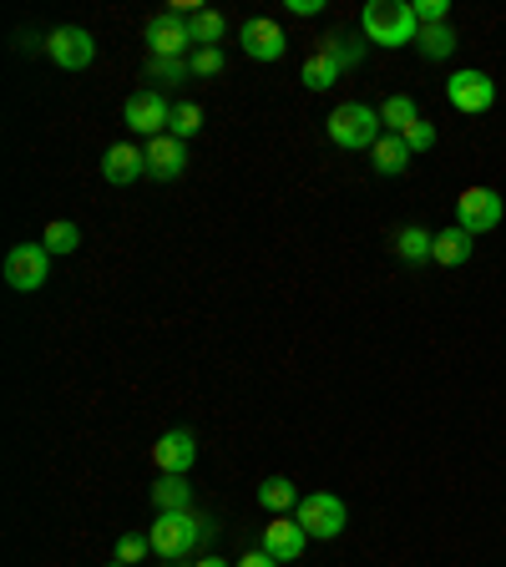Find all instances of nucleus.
Instances as JSON below:
<instances>
[{
  "mask_svg": "<svg viewBox=\"0 0 506 567\" xmlns=\"http://www.w3.org/2000/svg\"><path fill=\"white\" fill-rule=\"evenodd\" d=\"M415 31H421V21L410 11V0H370L360 11V36L370 46H415Z\"/></svg>",
  "mask_w": 506,
  "mask_h": 567,
  "instance_id": "obj_1",
  "label": "nucleus"
},
{
  "mask_svg": "<svg viewBox=\"0 0 506 567\" xmlns=\"http://www.w3.org/2000/svg\"><path fill=\"white\" fill-rule=\"evenodd\" d=\"M360 61H365V41H350V36H339V31H329V36L314 46V56L304 61L299 82L309 86V92H329V86L350 72V66H360Z\"/></svg>",
  "mask_w": 506,
  "mask_h": 567,
  "instance_id": "obj_2",
  "label": "nucleus"
},
{
  "mask_svg": "<svg viewBox=\"0 0 506 567\" xmlns=\"http://www.w3.org/2000/svg\"><path fill=\"white\" fill-rule=\"evenodd\" d=\"M152 553L157 557H168V563H182V557H193L198 543H208L213 537V522L193 517V512H157L152 522Z\"/></svg>",
  "mask_w": 506,
  "mask_h": 567,
  "instance_id": "obj_3",
  "label": "nucleus"
},
{
  "mask_svg": "<svg viewBox=\"0 0 506 567\" xmlns=\"http://www.w3.org/2000/svg\"><path fill=\"white\" fill-rule=\"evenodd\" d=\"M325 133L335 147L345 153H370L380 137H386V122H380V107H365V102H345V107L329 112Z\"/></svg>",
  "mask_w": 506,
  "mask_h": 567,
  "instance_id": "obj_4",
  "label": "nucleus"
},
{
  "mask_svg": "<svg viewBox=\"0 0 506 567\" xmlns=\"http://www.w3.org/2000/svg\"><path fill=\"white\" fill-rule=\"evenodd\" d=\"M122 122H127L137 137H147V143H152V137H162L172 127V102L162 97V92H152V86H143V92H133V97H127Z\"/></svg>",
  "mask_w": 506,
  "mask_h": 567,
  "instance_id": "obj_5",
  "label": "nucleus"
},
{
  "mask_svg": "<svg viewBox=\"0 0 506 567\" xmlns=\"http://www.w3.org/2000/svg\"><path fill=\"white\" fill-rule=\"evenodd\" d=\"M294 522H299L309 537H319V543H329V537H339L345 532V522H350V512H345V502L329 492H314L304 496L299 507H294Z\"/></svg>",
  "mask_w": 506,
  "mask_h": 567,
  "instance_id": "obj_6",
  "label": "nucleus"
},
{
  "mask_svg": "<svg viewBox=\"0 0 506 567\" xmlns=\"http://www.w3.org/2000/svg\"><path fill=\"white\" fill-rule=\"evenodd\" d=\"M502 193L496 188H466V193L456 198V229H466L471 239H482V233H492L496 223H502Z\"/></svg>",
  "mask_w": 506,
  "mask_h": 567,
  "instance_id": "obj_7",
  "label": "nucleus"
},
{
  "mask_svg": "<svg viewBox=\"0 0 506 567\" xmlns=\"http://www.w3.org/2000/svg\"><path fill=\"white\" fill-rule=\"evenodd\" d=\"M46 269H51L46 243H15L11 254H6V284L15 294H36L46 284Z\"/></svg>",
  "mask_w": 506,
  "mask_h": 567,
  "instance_id": "obj_8",
  "label": "nucleus"
},
{
  "mask_svg": "<svg viewBox=\"0 0 506 567\" xmlns=\"http://www.w3.org/2000/svg\"><path fill=\"white\" fill-rule=\"evenodd\" d=\"M46 56L56 61L61 72H86L92 56H97V41H92V31H82V25H56L46 36Z\"/></svg>",
  "mask_w": 506,
  "mask_h": 567,
  "instance_id": "obj_9",
  "label": "nucleus"
},
{
  "mask_svg": "<svg viewBox=\"0 0 506 567\" xmlns=\"http://www.w3.org/2000/svg\"><path fill=\"white\" fill-rule=\"evenodd\" d=\"M147 51L152 56H193V25L172 11H157L147 21Z\"/></svg>",
  "mask_w": 506,
  "mask_h": 567,
  "instance_id": "obj_10",
  "label": "nucleus"
},
{
  "mask_svg": "<svg viewBox=\"0 0 506 567\" xmlns=\"http://www.w3.org/2000/svg\"><path fill=\"white\" fill-rule=\"evenodd\" d=\"M239 46H243V56H253V61H278L289 51V36H284V25H274L268 15H249V21L239 25Z\"/></svg>",
  "mask_w": 506,
  "mask_h": 567,
  "instance_id": "obj_11",
  "label": "nucleus"
},
{
  "mask_svg": "<svg viewBox=\"0 0 506 567\" xmlns=\"http://www.w3.org/2000/svg\"><path fill=\"white\" fill-rule=\"evenodd\" d=\"M446 97L456 112H466V117H482V112H492L496 102V82L486 72H456L446 82Z\"/></svg>",
  "mask_w": 506,
  "mask_h": 567,
  "instance_id": "obj_12",
  "label": "nucleus"
},
{
  "mask_svg": "<svg viewBox=\"0 0 506 567\" xmlns=\"http://www.w3.org/2000/svg\"><path fill=\"white\" fill-rule=\"evenodd\" d=\"M193 461H198V435L193 431H168L152 447L157 476H188V471H193Z\"/></svg>",
  "mask_w": 506,
  "mask_h": 567,
  "instance_id": "obj_13",
  "label": "nucleus"
},
{
  "mask_svg": "<svg viewBox=\"0 0 506 567\" xmlns=\"http://www.w3.org/2000/svg\"><path fill=\"white\" fill-rule=\"evenodd\" d=\"M143 157H147V178L172 182V178H182V168H188V143L162 133V137H152V143H143Z\"/></svg>",
  "mask_w": 506,
  "mask_h": 567,
  "instance_id": "obj_14",
  "label": "nucleus"
},
{
  "mask_svg": "<svg viewBox=\"0 0 506 567\" xmlns=\"http://www.w3.org/2000/svg\"><path fill=\"white\" fill-rule=\"evenodd\" d=\"M102 178L112 182V188H127V182L147 178V157L137 143H112L107 153H102Z\"/></svg>",
  "mask_w": 506,
  "mask_h": 567,
  "instance_id": "obj_15",
  "label": "nucleus"
},
{
  "mask_svg": "<svg viewBox=\"0 0 506 567\" xmlns=\"http://www.w3.org/2000/svg\"><path fill=\"white\" fill-rule=\"evenodd\" d=\"M304 547H309V532H304L299 522L274 517L264 527V553L278 557V563H294V557H304Z\"/></svg>",
  "mask_w": 506,
  "mask_h": 567,
  "instance_id": "obj_16",
  "label": "nucleus"
},
{
  "mask_svg": "<svg viewBox=\"0 0 506 567\" xmlns=\"http://www.w3.org/2000/svg\"><path fill=\"white\" fill-rule=\"evenodd\" d=\"M410 147H405V137H396V133H386L380 137V143L370 147V162H375V172H380V178H400V172L410 168Z\"/></svg>",
  "mask_w": 506,
  "mask_h": 567,
  "instance_id": "obj_17",
  "label": "nucleus"
},
{
  "mask_svg": "<svg viewBox=\"0 0 506 567\" xmlns=\"http://www.w3.org/2000/svg\"><path fill=\"white\" fill-rule=\"evenodd\" d=\"M390 243H396V259H405V264H431L435 254V233L421 229V223H405Z\"/></svg>",
  "mask_w": 506,
  "mask_h": 567,
  "instance_id": "obj_18",
  "label": "nucleus"
},
{
  "mask_svg": "<svg viewBox=\"0 0 506 567\" xmlns=\"http://www.w3.org/2000/svg\"><path fill=\"white\" fill-rule=\"evenodd\" d=\"M471 254H476V239H471L466 229L435 233V254H431V264H441V269H461Z\"/></svg>",
  "mask_w": 506,
  "mask_h": 567,
  "instance_id": "obj_19",
  "label": "nucleus"
},
{
  "mask_svg": "<svg viewBox=\"0 0 506 567\" xmlns=\"http://www.w3.org/2000/svg\"><path fill=\"white\" fill-rule=\"evenodd\" d=\"M152 507L157 512H193V486H188V476H157Z\"/></svg>",
  "mask_w": 506,
  "mask_h": 567,
  "instance_id": "obj_20",
  "label": "nucleus"
},
{
  "mask_svg": "<svg viewBox=\"0 0 506 567\" xmlns=\"http://www.w3.org/2000/svg\"><path fill=\"white\" fill-rule=\"evenodd\" d=\"M299 502H304V496L294 492L289 476H268V482L259 486V507H264L268 517H284V512H294Z\"/></svg>",
  "mask_w": 506,
  "mask_h": 567,
  "instance_id": "obj_21",
  "label": "nucleus"
},
{
  "mask_svg": "<svg viewBox=\"0 0 506 567\" xmlns=\"http://www.w3.org/2000/svg\"><path fill=\"white\" fill-rule=\"evenodd\" d=\"M456 46H461V41H456V31H451V25H421V31H415V51H421L425 61H446Z\"/></svg>",
  "mask_w": 506,
  "mask_h": 567,
  "instance_id": "obj_22",
  "label": "nucleus"
},
{
  "mask_svg": "<svg viewBox=\"0 0 506 567\" xmlns=\"http://www.w3.org/2000/svg\"><path fill=\"white\" fill-rule=\"evenodd\" d=\"M380 122H386V133H396V137H405L415 122H421V112H415V97H405V92H396V97L380 107Z\"/></svg>",
  "mask_w": 506,
  "mask_h": 567,
  "instance_id": "obj_23",
  "label": "nucleus"
},
{
  "mask_svg": "<svg viewBox=\"0 0 506 567\" xmlns=\"http://www.w3.org/2000/svg\"><path fill=\"white\" fill-rule=\"evenodd\" d=\"M147 76L162 86H178L193 76V56H147Z\"/></svg>",
  "mask_w": 506,
  "mask_h": 567,
  "instance_id": "obj_24",
  "label": "nucleus"
},
{
  "mask_svg": "<svg viewBox=\"0 0 506 567\" xmlns=\"http://www.w3.org/2000/svg\"><path fill=\"white\" fill-rule=\"evenodd\" d=\"M41 243H46V254H76L82 249V229H76L72 218H56V223H46Z\"/></svg>",
  "mask_w": 506,
  "mask_h": 567,
  "instance_id": "obj_25",
  "label": "nucleus"
},
{
  "mask_svg": "<svg viewBox=\"0 0 506 567\" xmlns=\"http://www.w3.org/2000/svg\"><path fill=\"white\" fill-rule=\"evenodd\" d=\"M188 25H193V51L198 46H218V41L229 36V21H223L218 11H198Z\"/></svg>",
  "mask_w": 506,
  "mask_h": 567,
  "instance_id": "obj_26",
  "label": "nucleus"
},
{
  "mask_svg": "<svg viewBox=\"0 0 506 567\" xmlns=\"http://www.w3.org/2000/svg\"><path fill=\"white\" fill-rule=\"evenodd\" d=\"M198 127H203V107H193V102H182V107H172V127H168V133L178 137V143L198 137Z\"/></svg>",
  "mask_w": 506,
  "mask_h": 567,
  "instance_id": "obj_27",
  "label": "nucleus"
},
{
  "mask_svg": "<svg viewBox=\"0 0 506 567\" xmlns=\"http://www.w3.org/2000/svg\"><path fill=\"white\" fill-rule=\"evenodd\" d=\"M147 553H152V537H147V532H127V537H117V563L137 567Z\"/></svg>",
  "mask_w": 506,
  "mask_h": 567,
  "instance_id": "obj_28",
  "label": "nucleus"
},
{
  "mask_svg": "<svg viewBox=\"0 0 506 567\" xmlns=\"http://www.w3.org/2000/svg\"><path fill=\"white\" fill-rule=\"evenodd\" d=\"M410 11H415V21H421V25H446L451 0H415Z\"/></svg>",
  "mask_w": 506,
  "mask_h": 567,
  "instance_id": "obj_29",
  "label": "nucleus"
},
{
  "mask_svg": "<svg viewBox=\"0 0 506 567\" xmlns=\"http://www.w3.org/2000/svg\"><path fill=\"white\" fill-rule=\"evenodd\" d=\"M223 72V51L218 46H198L193 51V76H218Z\"/></svg>",
  "mask_w": 506,
  "mask_h": 567,
  "instance_id": "obj_30",
  "label": "nucleus"
},
{
  "mask_svg": "<svg viewBox=\"0 0 506 567\" xmlns=\"http://www.w3.org/2000/svg\"><path fill=\"white\" fill-rule=\"evenodd\" d=\"M405 147H410V153H431V147H435V122H415V127H410V133H405Z\"/></svg>",
  "mask_w": 506,
  "mask_h": 567,
  "instance_id": "obj_31",
  "label": "nucleus"
},
{
  "mask_svg": "<svg viewBox=\"0 0 506 567\" xmlns=\"http://www.w3.org/2000/svg\"><path fill=\"white\" fill-rule=\"evenodd\" d=\"M233 567H278V557H268L264 547H253V553H243Z\"/></svg>",
  "mask_w": 506,
  "mask_h": 567,
  "instance_id": "obj_32",
  "label": "nucleus"
},
{
  "mask_svg": "<svg viewBox=\"0 0 506 567\" xmlns=\"http://www.w3.org/2000/svg\"><path fill=\"white\" fill-rule=\"evenodd\" d=\"M15 51H46V36H36V31H21V36H15Z\"/></svg>",
  "mask_w": 506,
  "mask_h": 567,
  "instance_id": "obj_33",
  "label": "nucleus"
},
{
  "mask_svg": "<svg viewBox=\"0 0 506 567\" xmlns=\"http://www.w3.org/2000/svg\"><path fill=\"white\" fill-rule=\"evenodd\" d=\"M289 11L294 15H319L325 11V0H289Z\"/></svg>",
  "mask_w": 506,
  "mask_h": 567,
  "instance_id": "obj_34",
  "label": "nucleus"
},
{
  "mask_svg": "<svg viewBox=\"0 0 506 567\" xmlns=\"http://www.w3.org/2000/svg\"><path fill=\"white\" fill-rule=\"evenodd\" d=\"M193 567H233V563H229V557H198Z\"/></svg>",
  "mask_w": 506,
  "mask_h": 567,
  "instance_id": "obj_35",
  "label": "nucleus"
},
{
  "mask_svg": "<svg viewBox=\"0 0 506 567\" xmlns=\"http://www.w3.org/2000/svg\"><path fill=\"white\" fill-rule=\"evenodd\" d=\"M112 567H127V563H112Z\"/></svg>",
  "mask_w": 506,
  "mask_h": 567,
  "instance_id": "obj_36",
  "label": "nucleus"
}]
</instances>
